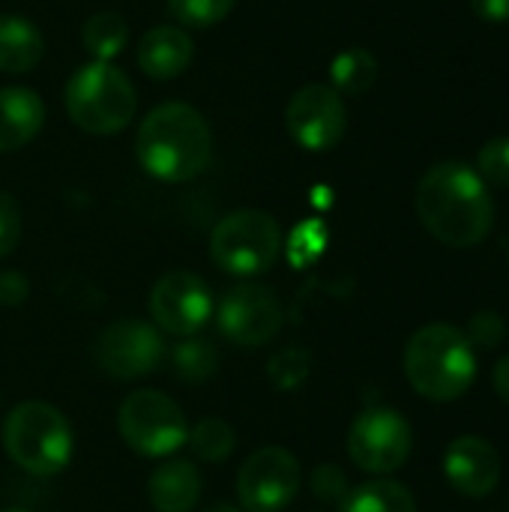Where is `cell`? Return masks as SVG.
Wrapping results in <instances>:
<instances>
[{
	"label": "cell",
	"mask_w": 509,
	"mask_h": 512,
	"mask_svg": "<svg viewBox=\"0 0 509 512\" xmlns=\"http://www.w3.org/2000/svg\"><path fill=\"white\" fill-rule=\"evenodd\" d=\"M417 213L426 231L453 249L483 243L495 222L489 186L465 162H438L423 174L417 186Z\"/></svg>",
	"instance_id": "6da1fadb"
},
{
	"label": "cell",
	"mask_w": 509,
	"mask_h": 512,
	"mask_svg": "<svg viewBox=\"0 0 509 512\" xmlns=\"http://www.w3.org/2000/svg\"><path fill=\"white\" fill-rule=\"evenodd\" d=\"M135 153L150 177L162 183H186L207 168L213 138L192 105L165 102L141 120Z\"/></svg>",
	"instance_id": "7a4b0ae2"
},
{
	"label": "cell",
	"mask_w": 509,
	"mask_h": 512,
	"mask_svg": "<svg viewBox=\"0 0 509 512\" xmlns=\"http://www.w3.org/2000/svg\"><path fill=\"white\" fill-rule=\"evenodd\" d=\"M405 375L420 396L453 402L465 396L477 378L474 345L450 324H429L417 330L405 348Z\"/></svg>",
	"instance_id": "3957f363"
},
{
	"label": "cell",
	"mask_w": 509,
	"mask_h": 512,
	"mask_svg": "<svg viewBox=\"0 0 509 512\" xmlns=\"http://www.w3.org/2000/svg\"><path fill=\"white\" fill-rule=\"evenodd\" d=\"M6 456L33 477H54L66 471L75 453V435L63 411L45 402H21L3 420Z\"/></svg>",
	"instance_id": "277c9868"
},
{
	"label": "cell",
	"mask_w": 509,
	"mask_h": 512,
	"mask_svg": "<svg viewBox=\"0 0 509 512\" xmlns=\"http://www.w3.org/2000/svg\"><path fill=\"white\" fill-rule=\"evenodd\" d=\"M138 96L132 81L114 66L93 60L66 84V111L72 123L90 135H114L135 117Z\"/></svg>",
	"instance_id": "5b68a950"
},
{
	"label": "cell",
	"mask_w": 509,
	"mask_h": 512,
	"mask_svg": "<svg viewBox=\"0 0 509 512\" xmlns=\"http://www.w3.org/2000/svg\"><path fill=\"white\" fill-rule=\"evenodd\" d=\"M282 249L279 222L264 210L228 213L210 234V258L228 276L252 279L267 273Z\"/></svg>",
	"instance_id": "8992f818"
},
{
	"label": "cell",
	"mask_w": 509,
	"mask_h": 512,
	"mask_svg": "<svg viewBox=\"0 0 509 512\" xmlns=\"http://www.w3.org/2000/svg\"><path fill=\"white\" fill-rule=\"evenodd\" d=\"M189 420L183 408L159 390H135L117 411V432L129 450L147 459H168L189 444Z\"/></svg>",
	"instance_id": "52a82bcc"
},
{
	"label": "cell",
	"mask_w": 509,
	"mask_h": 512,
	"mask_svg": "<svg viewBox=\"0 0 509 512\" xmlns=\"http://www.w3.org/2000/svg\"><path fill=\"white\" fill-rule=\"evenodd\" d=\"M414 447V432L408 420L393 408L363 411L348 432V456L366 474L399 471Z\"/></svg>",
	"instance_id": "ba28073f"
},
{
	"label": "cell",
	"mask_w": 509,
	"mask_h": 512,
	"mask_svg": "<svg viewBox=\"0 0 509 512\" xmlns=\"http://www.w3.org/2000/svg\"><path fill=\"white\" fill-rule=\"evenodd\" d=\"M300 462L285 447L255 450L237 474L243 512H282L300 492Z\"/></svg>",
	"instance_id": "9c48e42d"
},
{
	"label": "cell",
	"mask_w": 509,
	"mask_h": 512,
	"mask_svg": "<svg viewBox=\"0 0 509 512\" xmlns=\"http://www.w3.org/2000/svg\"><path fill=\"white\" fill-rule=\"evenodd\" d=\"M213 315H216L219 333L240 348L267 345L270 339H276L285 321L276 291L267 285H255V282L231 288Z\"/></svg>",
	"instance_id": "30bf717a"
},
{
	"label": "cell",
	"mask_w": 509,
	"mask_h": 512,
	"mask_svg": "<svg viewBox=\"0 0 509 512\" xmlns=\"http://www.w3.org/2000/svg\"><path fill=\"white\" fill-rule=\"evenodd\" d=\"M165 360V342L159 330L138 318L108 324L96 339V363L108 378L135 381L159 369Z\"/></svg>",
	"instance_id": "8fae6325"
},
{
	"label": "cell",
	"mask_w": 509,
	"mask_h": 512,
	"mask_svg": "<svg viewBox=\"0 0 509 512\" xmlns=\"http://www.w3.org/2000/svg\"><path fill=\"white\" fill-rule=\"evenodd\" d=\"M216 312L213 291L189 270L165 273L150 291V315L159 330L171 336H195Z\"/></svg>",
	"instance_id": "7c38bea8"
},
{
	"label": "cell",
	"mask_w": 509,
	"mask_h": 512,
	"mask_svg": "<svg viewBox=\"0 0 509 512\" xmlns=\"http://www.w3.org/2000/svg\"><path fill=\"white\" fill-rule=\"evenodd\" d=\"M285 123L291 138L312 153H324L336 147L348 126V111L342 96L327 84H306L294 93L285 111Z\"/></svg>",
	"instance_id": "4fadbf2b"
},
{
	"label": "cell",
	"mask_w": 509,
	"mask_h": 512,
	"mask_svg": "<svg viewBox=\"0 0 509 512\" xmlns=\"http://www.w3.org/2000/svg\"><path fill=\"white\" fill-rule=\"evenodd\" d=\"M444 477L465 498H486L501 480L498 450L477 435L456 438L444 453Z\"/></svg>",
	"instance_id": "5bb4252c"
},
{
	"label": "cell",
	"mask_w": 509,
	"mask_h": 512,
	"mask_svg": "<svg viewBox=\"0 0 509 512\" xmlns=\"http://www.w3.org/2000/svg\"><path fill=\"white\" fill-rule=\"evenodd\" d=\"M192 39L186 30L162 24L144 33L141 45H138V66L159 81L177 78L186 72V66L192 63Z\"/></svg>",
	"instance_id": "9a60e30c"
},
{
	"label": "cell",
	"mask_w": 509,
	"mask_h": 512,
	"mask_svg": "<svg viewBox=\"0 0 509 512\" xmlns=\"http://www.w3.org/2000/svg\"><path fill=\"white\" fill-rule=\"evenodd\" d=\"M147 498L156 512H192L201 498V474L186 459L156 465L147 480Z\"/></svg>",
	"instance_id": "2e32d148"
},
{
	"label": "cell",
	"mask_w": 509,
	"mask_h": 512,
	"mask_svg": "<svg viewBox=\"0 0 509 512\" xmlns=\"http://www.w3.org/2000/svg\"><path fill=\"white\" fill-rule=\"evenodd\" d=\"M45 123L42 99L27 87L0 90V153L18 150L36 138Z\"/></svg>",
	"instance_id": "e0dca14e"
},
{
	"label": "cell",
	"mask_w": 509,
	"mask_h": 512,
	"mask_svg": "<svg viewBox=\"0 0 509 512\" xmlns=\"http://www.w3.org/2000/svg\"><path fill=\"white\" fill-rule=\"evenodd\" d=\"M45 54L42 33L21 15H0V72L21 75L39 66Z\"/></svg>",
	"instance_id": "ac0fdd59"
},
{
	"label": "cell",
	"mask_w": 509,
	"mask_h": 512,
	"mask_svg": "<svg viewBox=\"0 0 509 512\" xmlns=\"http://www.w3.org/2000/svg\"><path fill=\"white\" fill-rule=\"evenodd\" d=\"M339 512H417V504L402 483L372 480L345 492Z\"/></svg>",
	"instance_id": "d6986e66"
},
{
	"label": "cell",
	"mask_w": 509,
	"mask_h": 512,
	"mask_svg": "<svg viewBox=\"0 0 509 512\" xmlns=\"http://www.w3.org/2000/svg\"><path fill=\"white\" fill-rule=\"evenodd\" d=\"M375 78H378V60L366 48H348V51L336 54L330 63V81L339 96L342 93L360 96L375 84Z\"/></svg>",
	"instance_id": "ffe728a7"
},
{
	"label": "cell",
	"mask_w": 509,
	"mask_h": 512,
	"mask_svg": "<svg viewBox=\"0 0 509 512\" xmlns=\"http://www.w3.org/2000/svg\"><path fill=\"white\" fill-rule=\"evenodd\" d=\"M81 39H84V48L93 54V60L111 63L126 48L129 30H126V21L117 12H96V15H90L84 21Z\"/></svg>",
	"instance_id": "44dd1931"
},
{
	"label": "cell",
	"mask_w": 509,
	"mask_h": 512,
	"mask_svg": "<svg viewBox=\"0 0 509 512\" xmlns=\"http://www.w3.org/2000/svg\"><path fill=\"white\" fill-rule=\"evenodd\" d=\"M234 429L222 420V417H204L195 423V429H189V447L195 450V456L201 462L219 465L234 453Z\"/></svg>",
	"instance_id": "7402d4cb"
},
{
	"label": "cell",
	"mask_w": 509,
	"mask_h": 512,
	"mask_svg": "<svg viewBox=\"0 0 509 512\" xmlns=\"http://www.w3.org/2000/svg\"><path fill=\"white\" fill-rule=\"evenodd\" d=\"M171 363L177 378L183 381H207L219 369V354L207 339H186L171 351Z\"/></svg>",
	"instance_id": "603a6c76"
},
{
	"label": "cell",
	"mask_w": 509,
	"mask_h": 512,
	"mask_svg": "<svg viewBox=\"0 0 509 512\" xmlns=\"http://www.w3.org/2000/svg\"><path fill=\"white\" fill-rule=\"evenodd\" d=\"M231 6H234V0H168L171 15L189 27L219 24L231 12Z\"/></svg>",
	"instance_id": "cb8c5ba5"
},
{
	"label": "cell",
	"mask_w": 509,
	"mask_h": 512,
	"mask_svg": "<svg viewBox=\"0 0 509 512\" xmlns=\"http://www.w3.org/2000/svg\"><path fill=\"white\" fill-rule=\"evenodd\" d=\"M477 174L483 177L486 186L492 183V186L509 189V135L492 138L483 144V150L477 156Z\"/></svg>",
	"instance_id": "d4e9b609"
},
{
	"label": "cell",
	"mask_w": 509,
	"mask_h": 512,
	"mask_svg": "<svg viewBox=\"0 0 509 512\" xmlns=\"http://www.w3.org/2000/svg\"><path fill=\"white\" fill-rule=\"evenodd\" d=\"M309 375V351L303 348H282L270 360V381L279 390H294Z\"/></svg>",
	"instance_id": "484cf974"
},
{
	"label": "cell",
	"mask_w": 509,
	"mask_h": 512,
	"mask_svg": "<svg viewBox=\"0 0 509 512\" xmlns=\"http://www.w3.org/2000/svg\"><path fill=\"white\" fill-rule=\"evenodd\" d=\"M21 240V210L9 192L0 189V258L12 255Z\"/></svg>",
	"instance_id": "4316f807"
},
{
	"label": "cell",
	"mask_w": 509,
	"mask_h": 512,
	"mask_svg": "<svg viewBox=\"0 0 509 512\" xmlns=\"http://www.w3.org/2000/svg\"><path fill=\"white\" fill-rule=\"evenodd\" d=\"M507 336V327L501 321V315L495 312H480L474 321H471V330H468V342L489 351V348H498Z\"/></svg>",
	"instance_id": "83f0119b"
},
{
	"label": "cell",
	"mask_w": 509,
	"mask_h": 512,
	"mask_svg": "<svg viewBox=\"0 0 509 512\" xmlns=\"http://www.w3.org/2000/svg\"><path fill=\"white\" fill-rule=\"evenodd\" d=\"M312 489H315L321 498H336V495H342V498H345V477H342V471H336V468L324 465L321 471H315V477H312Z\"/></svg>",
	"instance_id": "f1b7e54d"
},
{
	"label": "cell",
	"mask_w": 509,
	"mask_h": 512,
	"mask_svg": "<svg viewBox=\"0 0 509 512\" xmlns=\"http://www.w3.org/2000/svg\"><path fill=\"white\" fill-rule=\"evenodd\" d=\"M27 291H30V285H27V279L18 270H6L0 276V303L15 306V303H21L27 297Z\"/></svg>",
	"instance_id": "f546056e"
},
{
	"label": "cell",
	"mask_w": 509,
	"mask_h": 512,
	"mask_svg": "<svg viewBox=\"0 0 509 512\" xmlns=\"http://www.w3.org/2000/svg\"><path fill=\"white\" fill-rule=\"evenodd\" d=\"M471 9L480 21L509 24V0H471Z\"/></svg>",
	"instance_id": "4dcf8cb0"
},
{
	"label": "cell",
	"mask_w": 509,
	"mask_h": 512,
	"mask_svg": "<svg viewBox=\"0 0 509 512\" xmlns=\"http://www.w3.org/2000/svg\"><path fill=\"white\" fill-rule=\"evenodd\" d=\"M492 381H495V393L509 405V354L498 360V366L492 372Z\"/></svg>",
	"instance_id": "1f68e13d"
},
{
	"label": "cell",
	"mask_w": 509,
	"mask_h": 512,
	"mask_svg": "<svg viewBox=\"0 0 509 512\" xmlns=\"http://www.w3.org/2000/svg\"><path fill=\"white\" fill-rule=\"evenodd\" d=\"M204 512H243L240 507H231V504H213V507H207Z\"/></svg>",
	"instance_id": "d6a6232c"
},
{
	"label": "cell",
	"mask_w": 509,
	"mask_h": 512,
	"mask_svg": "<svg viewBox=\"0 0 509 512\" xmlns=\"http://www.w3.org/2000/svg\"><path fill=\"white\" fill-rule=\"evenodd\" d=\"M0 512H27V510H18V507H12V510H0Z\"/></svg>",
	"instance_id": "836d02e7"
}]
</instances>
